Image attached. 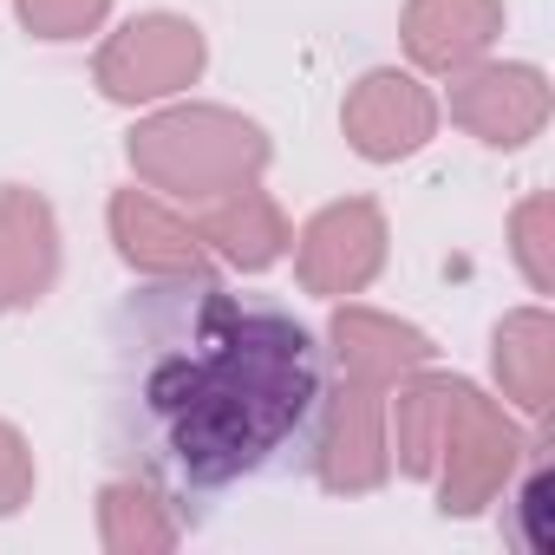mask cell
Listing matches in <instances>:
<instances>
[{
	"label": "cell",
	"mask_w": 555,
	"mask_h": 555,
	"mask_svg": "<svg viewBox=\"0 0 555 555\" xmlns=\"http://www.w3.org/2000/svg\"><path fill=\"white\" fill-rule=\"evenodd\" d=\"M105 457L177 516L308 483L334 425L314 321L209 268L144 274L105 314Z\"/></svg>",
	"instance_id": "obj_1"
}]
</instances>
